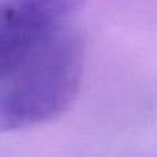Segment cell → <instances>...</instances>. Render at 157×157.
Segmentation results:
<instances>
[{
	"label": "cell",
	"instance_id": "6da1fadb",
	"mask_svg": "<svg viewBox=\"0 0 157 157\" xmlns=\"http://www.w3.org/2000/svg\"><path fill=\"white\" fill-rule=\"evenodd\" d=\"M83 72V40L66 26L5 78L0 90V129H28L60 117L78 96Z\"/></svg>",
	"mask_w": 157,
	"mask_h": 157
},
{
	"label": "cell",
	"instance_id": "7a4b0ae2",
	"mask_svg": "<svg viewBox=\"0 0 157 157\" xmlns=\"http://www.w3.org/2000/svg\"><path fill=\"white\" fill-rule=\"evenodd\" d=\"M85 0H0V80L66 28Z\"/></svg>",
	"mask_w": 157,
	"mask_h": 157
}]
</instances>
